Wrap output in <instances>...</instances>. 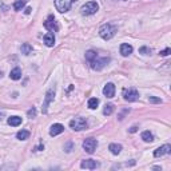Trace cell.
I'll return each instance as SVG.
<instances>
[{"label":"cell","mask_w":171,"mask_h":171,"mask_svg":"<svg viewBox=\"0 0 171 171\" xmlns=\"http://www.w3.org/2000/svg\"><path fill=\"white\" fill-rule=\"evenodd\" d=\"M115 32H116V27L112 25V24H109V23L103 24L100 27V30H99V35H100V38L104 39V40H110L115 35Z\"/></svg>","instance_id":"6da1fadb"},{"label":"cell","mask_w":171,"mask_h":171,"mask_svg":"<svg viewBox=\"0 0 171 171\" xmlns=\"http://www.w3.org/2000/svg\"><path fill=\"white\" fill-rule=\"evenodd\" d=\"M90 63V66H91V68L92 70H102L104 66H107L110 63V58H99V55H96L91 62H88Z\"/></svg>","instance_id":"7a4b0ae2"},{"label":"cell","mask_w":171,"mask_h":171,"mask_svg":"<svg viewBox=\"0 0 171 171\" xmlns=\"http://www.w3.org/2000/svg\"><path fill=\"white\" fill-rule=\"evenodd\" d=\"M75 2H78V0H55V7L59 12L64 13L67 11H70V8L72 7V4Z\"/></svg>","instance_id":"3957f363"},{"label":"cell","mask_w":171,"mask_h":171,"mask_svg":"<svg viewBox=\"0 0 171 171\" xmlns=\"http://www.w3.org/2000/svg\"><path fill=\"white\" fill-rule=\"evenodd\" d=\"M98 8H99V6L96 2H88L80 8V12H82V15H84V16H90V15L96 13Z\"/></svg>","instance_id":"277c9868"},{"label":"cell","mask_w":171,"mask_h":171,"mask_svg":"<svg viewBox=\"0 0 171 171\" xmlns=\"http://www.w3.org/2000/svg\"><path fill=\"white\" fill-rule=\"evenodd\" d=\"M70 127L75 131H82V130L87 128V122L84 118H75L70 122Z\"/></svg>","instance_id":"5b68a950"},{"label":"cell","mask_w":171,"mask_h":171,"mask_svg":"<svg viewBox=\"0 0 171 171\" xmlns=\"http://www.w3.org/2000/svg\"><path fill=\"white\" fill-rule=\"evenodd\" d=\"M96 147H98V142H96V139H94V138H87L83 142V148H84L86 152H88V154H94L96 150Z\"/></svg>","instance_id":"8992f818"},{"label":"cell","mask_w":171,"mask_h":171,"mask_svg":"<svg viewBox=\"0 0 171 171\" xmlns=\"http://www.w3.org/2000/svg\"><path fill=\"white\" fill-rule=\"evenodd\" d=\"M123 98L127 102H136L139 99V92L135 88H126L123 90Z\"/></svg>","instance_id":"52a82bcc"},{"label":"cell","mask_w":171,"mask_h":171,"mask_svg":"<svg viewBox=\"0 0 171 171\" xmlns=\"http://www.w3.org/2000/svg\"><path fill=\"white\" fill-rule=\"evenodd\" d=\"M53 98H55V87H53V88H49L48 91L46 92V99H44V103H43V107H42L43 114H47L48 104L53 100Z\"/></svg>","instance_id":"ba28073f"},{"label":"cell","mask_w":171,"mask_h":171,"mask_svg":"<svg viewBox=\"0 0 171 171\" xmlns=\"http://www.w3.org/2000/svg\"><path fill=\"white\" fill-rule=\"evenodd\" d=\"M44 27H46L49 32H56V31L59 30V27H58L56 21H55V17H53L52 15H49L47 17V20L44 21Z\"/></svg>","instance_id":"9c48e42d"},{"label":"cell","mask_w":171,"mask_h":171,"mask_svg":"<svg viewBox=\"0 0 171 171\" xmlns=\"http://www.w3.org/2000/svg\"><path fill=\"white\" fill-rule=\"evenodd\" d=\"M80 167L86 169V170H95L99 167V163L96 160H92V159H86L80 163Z\"/></svg>","instance_id":"30bf717a"},{"label":"cell","mask_w":171,"mask_h":171,"mask_svg":"<svg viewBox=\"0 0 171 171\" xmlns=\"http://www.w3.org/2000/svg\"><path fill=\"white\" fill-rule=\"evenodd\" d=\"M171 152V146L170 145H164L162 146L159 148H156V150L154 151V156L155 158H159V156H163V155H167Z\"/></svg>","instance_id":"8fae6325"},{"label":"cell","mask_w":171,"mask_h":171,"mask_svg":"<svg viewBox=\"0 0 171 171\" xmlns=\"http://www.w3.org/2000/svg\"><path fill=\"white\" fill-rule=\"evenodd\" d=\"M103 94L107 96V98H114L115 95V86L114 83H107L103 88Z\"/></svg>","instance_id":"7c38bea8"},{"label":"cell","mask_w":171,"mask_h":171,"mask_svg":"<svg viewBox=\"0 0 171 171\" xmlns=\"http://www.w3.org/2000/svg\"><path fill=\"white\" fill-rule=\"evenodd\" d=\"M63 131H64V126L56 123V124L51 126V128H49V135H51V136H56V135L62 134Z\"/></svg>","instance_id":"4fadbf2b"},{"label":"cell","mask_w":171,"mask_h":171,"mask_svg":"<svg viewBox=\"0 0 171 171\" xmlns=\"http://www.w3.org/2000/svg\"><path fill=\"white\" fill-rule=\"evenodd\" d=\"M44 43H46V46H48V47H53V44H55V36H53L52 32L44 35Z\"/></svg>","instance_id":"5bb4252c"},{"label":"cell","mask_w":171,"mask_h":171,"mask_svg":"<svg viewBox=\"0 0 171 171\" xmlns=\"http://www.w3.org/2000/svg\"><path fill=\"white\" fill-rule=\"evenodd\" d=\"M131 52H132V46H130L127 43H123L122 46H120V53H122L123 56H128Z\"/></svg>","instance_id":"9a60e30c"},{"label":"cell","mask_w":171,"mask_h":171,"mask_svg":"<svg viewBox=\"0 0 171 171\" xmlns=\"http://www.w3.org/2000/svg\"><path fill=\"white\" fill-rule=\"evenodd\" d=\"M10 78L12 80H19L21 78V70L19 68V67H16V68H13L11 71V74H10Z\"/></svg>","instance_id":"2e32d148"},{"label":"cell","mask_w":171,"mask_h":171,"mask_svg":"<svg viewBox=\"0 0 171 171\" xmlns=\"http://www.w3.org/2000/svg\"><path fill=\"white\" fill-rule=\"evenodd\" d=\"M8 124L12 126V127H17L19 124H21V118L20 116H11L8 119Z\"/></svg>","instance_id":"e0dca14e"},{"label":"cell","mask_w":171,"mask_h":171,"mask_svg":"<svg viewBox=\"0 0 171 171\" xmlns=\"http://www.w3.org/2000/svg\"><path fill=\"white\" fill-rule=\"evenodd\" d=\"M20 51H21L23 55H30V53L32 52V46H31L30 43H24V44H21Z\"/></svg>","instance_id":"ac0fdd59"},{"label":"cell","mask_w":171,"mask_h":171,"mask_svg":"<svg viewBox=\"0 0 171 171\" xmlns=\"http://www.w3.org/2000/svg\"><path fill=\"white\" fill-rule=\"evenodd\" d=\"M109 148H110V151H111L114 155H118V154H120V151H122V146H120V145H116V143H111Z\"/></svg>","instance_id":"d6986e66"},{"label":"cell","mask_w":171,"mask_h":171,"mask_svg":"<svg viewBox=\"0 0 171 171\" xmlns=\"http://www.w3.org/2000/svg\"><path fill=\"white\" fill-rule=\"evenodd\" d=\"M16 138L20 139V141H25V139L30 138V131H27V130H21L16 134Z\"/></svg>","instance_id":"ffe728a7"},{"label":"cell","mask_w":171,"mask_h":171,"mask_svg":"<svg viewBox=\"0 0 171 171\" xmlns=\"http://www.w3.org/2000/svg\"><path fill=\"white\" fill-rule=\"evenodd\" d=\"M142 139H143L145 142L150 143V142L154 141V136H152V134H151L150 131H143V132H142Z\"/></svg>","instance_id":"44dd1931"},{"label":"cell","mask_w":171,"mask_h":171,"mask_svg":"<svg viewBox=\"0 0 171 171\" xmlns=\"http://www.w3.org/2000/svg\"><path fill=\"white\" fill-rule=\"evenodd\" d=\"M99 104V99L98 98H91L88 100V109H91V110H95L96 107Z\"/></svg>","instance_id":"7402d4cb"},{"label":"cell","mask_w":171,"mask_h":171,"mask_svg":"<svg viewBox=\"0 0 171 171\" xmlns=\"http://www.w3.org/2000/svg\"><path fill=\"white\" fill-rule=\"evenodd\" d=\"M24 6H25L24 0H17V2H15V4H13V8H15V11H20Z\"/></svg>","instance_id":"603a6c76"},{"label":"cell","mask_w":171,"mask_h":171,"mask_svg":"<svg viewBox=\"0 0 171 171\" xmlns=\"http://www.w3.org/2000/svg\"><path fill=\"white\" fill-rule=\"evenodd\" d=\"M114 112V104H106L104 110H103V114L104 115H111Z\"/></svg>","instance_id":"cb8c5ba5"},{"label":"cell","mask_w":171,"mask_h":171,"mask_svg":"<svg viewBox=\"0 0 171 171\" xmlns=\"http://www.w3.org/2000/svg\"><path fill=\"white\" fill-rule=\"evenodd\" d=\"M98 55V53L95 52V51H92V49H90V51H87V52H86V59H87L88 62H91L92 59H94V58H95Z\"/></svg>","instance_id":"d4e9b609"},{"label":"cell","mask_w":171,"mask_h":171,"mask_svg":"<svg viewBox=\"0 0 171 171\" xmlns=\"http://www.w3.org/2000/svg\"><path fill=\"white\" fill-rule=\"evenodd\" d=\"M139 52L143 53V55H150V53H151V48H148V47H142V48H139Z\"/></svg>","instance_id":"484cf974"},{"label":"cell","mask_w":171,"mask_h":171,"mask_svg":"<svg viewBox=\"0 0 171 171\" xmlns=\"http://www.w3.org/2000/svg\"><path fill=\"white\" fill-rule=\"evenodd\" d=\"M27 115L30 116V118H35L36 116V110H35V107H32L31 110H28V112H27Z\"/></svg>","instance_id":"4316f807"},{"label":"cell","mask_w":171,"mask_h":171,"mask_svg":"<svg viewBox=\"0 0 171 171\" xmlns=\"http://www.w3.org/2000/svg\"><path fill=\"white\" fill-rule=\"evenodd\" d=\"M148 102H151V103H162V100H160L159 98H154V96L148 98Z\"/></svg>","instance_id":"83f0119b"},{"label":"cell","mask_w":171,"mask_h":171,"mask_svg":"<svg viewBox=\"0 0 171 171\" xmlns=\"http://www.w3.org/2000/svg\"><path fill=\"white\" fill-rule=\"evenodd\" d=\"M170 52H171V49L170 48H166V49H163V51H160V55L162 56H167Z\"/></svg>","instance_id":"f1b7e54d"},{"label":"cell","mask_w":171,"mask_h":171,"mask_svg":"<svg viewBox=\"0 0 171 171\" xmlns=\"http://www.w3.org/2000/svg\"><path fill=\"white\" fill-rule=\"evenodd\" d=\"M136 130H138V127L136 126H134V127L130 128V132H136Z\"/></svg>","instance_id":"f546056e"},{"label":"cell","mask_w":171,"mask_h":171,"mask_svg":"<svg viewBox=\"0 0 171 171\" xmlns=\"http://www.w3.org/2000/svg\"><path fill=\"white\" fill-rule=\"evenodd\" d=\"M31 11H32V10H31L30 7H28V8H25V13H27V15H28V13H31Z\"/></svg>","instance_id":"4dcf8cb0"},{"label":"cell","mask_w":171,"mask_h":171,"mask_svg":"<svg viewBox=\"0 0 171 171\" xmlns=\"http://www.w3.org/2000/svg\"><path fill=\"white\" fill-rule=\"evenodd\" d=\"M2 116H3V114H2V112H0V119H2Z\"/></svg>","instance_id":"1f68e13d"}]
</instances>
